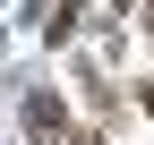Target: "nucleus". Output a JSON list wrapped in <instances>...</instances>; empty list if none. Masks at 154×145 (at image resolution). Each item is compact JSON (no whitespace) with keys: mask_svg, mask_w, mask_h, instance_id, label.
<instances>
[{"mask_svg":"<svg viewBox=\"0 0 154 145\" xmlns=\"http://www.w3.org/2000/svg\"><path fill=\"white\" fill-rule=\"evenodd\" d=\"M146 26H154V9H146Z\"/></svg>","mask_w":154,"mask_h":145,"instance_id":"nucleus-1","label":"nucleus"}]
</instances>
